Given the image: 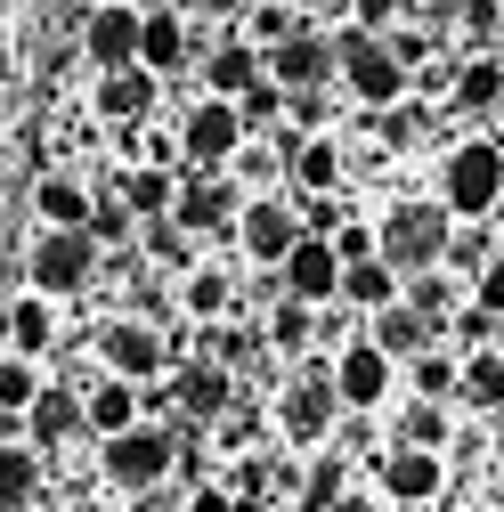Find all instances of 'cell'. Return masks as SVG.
<instances>
[{
    "label": "cell",
    "instance_id": "cell-21",
    "mask_svg": "<svg viewBox=\"0 0 504 512\" xmlns=\"http://www.w3.org/2000/svg\"><path fill=\"white\" fill-rule=\"evenodd\" d=\"M342 179H350V163H342V147L326 139V131H309L301 147H293V196H342Z\"/></svg>",
    "mask_w": 504,
    "mask_h": 512
},
{
    "label": "cell",
    "instance_id": "cell-26",
    "mask_svg": "<svg viewBox=\"0 0 504 512\" xmlns=\"http://www.w3.org/2000/svg\"><path fill=\"white\" fill-rule=\"evenodd\" d=\"M399 293H407V277L383 261V252H366V261H350V269H342V301H350V309H366V317H374V309H391Z\"/></svg>",
    "mask_w": 504,
    "mask_h": 512
},
{
    "label": "cell",
    "instance_id": "cell-43",
    "mask_svg": "<svg viewBox=\"0 0 504 512\" xmlns=\"http://www.w3.org/2000/svg\"><path fill=\"white\" fill-rule=\"evenodd\" d=\"M187 512H244V504H236L228 480H196V488H187Z\"/></svg>",
    "mask_w": 504,
    "mask_h": 512
},
{
    "label": "cell",
    "instance_id": "cell-42",
    "mask_svg": "<svg viewBox=\"0 0 504 512\" xmlns=\"http://www.w3.org/2000/svg\"><path fill=\"white\" fill-rule=\"evenodd\" d=\"M399 17H407V0H350V25H366V33H383Z\"/></svg>",
    "mask_w": 504,
    "mask_h": 512
},
{
    "label": "cell",
    "instance_id": "cell-50",
    "mask_svg": "<svg viewBox=\"0 0 504 512\" xmlns=\"http://www.w3.org/2000/svg\"><path fill=\"white\" fill-rule=\"evenodd\" d=\"M496 261H504V212H496Z\"/></svg>",
    "mask_w": 504,
    "mask_h": 512
},
{
    "label": "cell",
    "instance_id": "cell-3",
    "mask_svg": "<svg viewBox=\"0 0 504 512\" xmlns=\"http://www.w3.org/2000/svg\"><path fill=\"white\" fill-rule=\"evenodd\" d=\"M98 472H106V488H122V496H155V488L179 472V431H171V423H131V431L98 439Z\"/></svg>",
    "mask_w": 504,
    "mask_h": 512
},
{
    "label": "cell",
    "instance_id": "cell-10",
    "mask_svg": "<svg viewBox=\"0 0 504 512\" xmlns=\"http://www.w3.org/2000/svg\"><path fill=\"white\" fill-rule=\"evenodd\" d=\"M236 212H244V187H236L228 171H179L171 220H179L187 236H228V244H236Z\"/></svg>",
    "mask_w": 504,
    "mask_h": 512
},
{
    "label": "cell",
    "instance_id": "cell-22",
    "mask_svg": "<svg viewBox=\"0 0 504 512\" xmlns=\"http://www.w3.org/2000/svg\"><path fill=\"white\" fill-rule=\"evenodd\" d=\"M366 334H374V342H383V350H391L399 366H407L415 350H431V342H439V326H431V317H423V309H415L407 293H399L391 309H374V317H366Z\"/></svg>",
    "mask_w": 504,
    "mask_h": 512
},
{
    "label": "cell",
    "instance_id": "cell-4",
    "mask_svg": "<svg viewBox=\"0 0 504 512\" xmlns=\"http://www.w3.org/2000/svg\"><path fill=\"white\" fill-rule=\"evenodd\" d=\"M448 236H456V212L448 204H399V212L374 220V252H383L399 277L439 269V261H448Z\"/></svg>",
    "mask_w": 504,
    "mask_h": 512
},
{
    "label": "cell",
    "instance_id": "cell-8",
    "mask_svg": "<svg viewBox=\"0 0 504 512\" xmlns=\"http://www.w3.org/2000/svg\"><path fill=\"white\" fill-rule=\"evenodd\" d=\"M269 82H277L285 98H293V90H334V82H342V49H334V33L301 17V25L269 49Z\"/></svg>",
    "mask_w": 504,
    "mask_h": 512
},
{
    "label": "cell",
    "instance_id": "cell-13",
    "mask_svg": "<svg viewBox=\"0 0 504 512\" xmlns=\"http://www.w3.org/2000/svg\"><path fill=\"white\" fill-rule=\"evenodd\" d=\"M139 33H147V9H139V0H114V9H90V17H82V49H90L98 74L139 66Z\"/></svg>",
    "mask_w": 504,
    "mask_h": 512
},
{
    "label": "cell",
    "instance_id": "cell-14",
    "mask_svg": "<svg viewBox=\"0 0 504 512\" xmlns=\"http://www.w3.org/2000/svg\"><path fill=\"white\" fill-rule=\"evenodd\" d=\"M277 285H285L293 301H309V309H326V301H342V252H334V236H301V244L285 252V269H277Z\"/></svg>",
    "mask_w": 504,
    "mask_h": 512
},
{
    "label": "cell",
    "instance_id": "cell-27",
    "mask_svg": "<svg viewBox=\"0 0 504 512\" xmlns=\"http://www.w3.org/2000/svg\"><path fill=\"white\" fill-rule=\"evenodd\" d=\"M90 187L82 179H66V171H49V179H33V212H41V228H90Z\"/></svg>",
    "mask_w": 504,
    "mask_h": 512
},
{
    "label": "cell",
    "instance_id": "cell-49",
    "mask_svg": "<svg viewBox=\"0 0 504 512\" xmlns=\"http://www.w3.org/2000/svg\"><path fill=\"white\" fill-rule=\"evenodd\" d=\"M488 131H496V139H504V106H496V114H488Z\"/></svg>",
    "mask_w": 504,
    "mask_h": 512
},
{
    "label": "cell",
    "instance_id": "cell-39",
    "mask_svg": "<svg viewBox=\"0 0 504 512\" xmlns=\"http://www.w3.org/2000/svg\"><path fill=\"white\" fill-rule=\"evenodd\" d=\"M293 488H301V504H293V512H326V504H334L350 480H342V464H334V456H318V464H309Z\"/></svg>",
    "mask_w": 504,
    "mask_h": 512
},
{
    "label": "cell",
    "instance_id": "cell-40",
    "mask_svg": "<svg viewBox=\"0 0 504 512\" xmlns=\"http://www.w3.org/2000/svg\"><path fill=\"white\" fill-rule=\"evenodd\" d=\"M456 25H464V57H472V49H496V33H504V0H464Z\"/></svg>",
    "mask_w": 504,
    "mask_h": 512
},
{
    "label": "cell",
    "instance_id": "cell-51",
    "mask_svg": "<svg viewBox=\"0 0 504 512\" xmlns=\"http://www.w3.org/2000/svg\"><path fill=\"white\" fill-rule=\"evenodd\" d=\"M33 512H66V504H49V496H41V504H33Z\"/></svg>",
    "mask_w": 504,
    "mask_h": 512
},
{
    "label": "cell",
    "instance_id": "cell-41",
    "mask_svg": "<svg viewBox=\"0 0 504 512\" xmlns=\"http://www.w3.org/2000/svg\"><path fill=\"white\" fill-rule=\"evenodd\" d=\"M383 41H391V57H399L407 74H423V66H431V33H407V25H383Z\"/></svg>",
    "mask_w": 504,
    "mask_h": 512
},
{
    "label": "cell",
    "instance_id": "cell-28",
    "mask_svg": "<svg viewBox=\"0 0 504 512\" xmlns=\"http://www.w3.org/2000/svg\"><path fill=\"white\" fill-rule=\"evenodd\" d=\"M391 447H431V456H448V447H456V399H415L399 415V439Z\"/></svg>",
    "mask_w": 504,
    "mask_h": 512
},
{
    "label": "cell",
    "instance_id": "cell-11",
    "mask_svg": "<svg viewBox=\"0 0 504 512\" xmlns=\"http://www.w3.org/2000/svg\"><path fill=\"white\" fill-rule=\"evenodd\" d=\"M391 382H399V358L374 342V334H350L342 350H334V391H342V407H383L391 399Z\"/></svg>",
    "mask_w": 504,
    "mask_h": 512
},
{
    "label": "cell",
    "instance_id": "cell-29",
    "mask_svg": "<svg viewBox=\"0 0 504 512\" xmlns=\"http://www.w3.org/2000/svg\"><path fill=\"white\" fill-rule=\"evenodd\" d=\"M456 407H472V415H496V407H504V350H496V342H488V350H464Z\"/></svg>",
    "mask_w": 504,
    "mask_h": 512
},
{
    "label": "cell",
    "instance_id": "cell-36",
    "mask_svg": "<svg viewBox=\"0 0 504 512\" xmlns=\"http://www.w3.org/2000/svg\"><path fill=\"white\" fill-rule=\"evenodd\" d=\"M236 114H244V131H252V139H261V131H285V90L261 74V82H252V90L236 98Z\"/></svg>",
    "mask_w": 504,
    "mask_h": 512
},
{
    "label": "cell",
    "instance_id": "cell-33",
    "mask_svg": "<svg viewBox=\"0 0 504 512\" xmlns=\"http://www.w3.org/2000/svg\"><path fill=\"white\" fill-rule=\"evenodd\" d=\"M488 261H496V220H456V236H448V261H439V269L472 285Z\"/></svg>",
    "mask_w": 504,
    "mask_h": 512
},
{
    "label": "cell",
    "instance_id": "cell-37",
    "mask_svg": "<svg viewBox=\"0 0 504 512\" xmlns=\"http://www.w3.org/2000/svg\"><path fill=\"white\" fill-rule=\"evenodd\" d=\"M293 25H301V17H293V0H261V9H244V17H236V33H244V41H261V49H277Z\"/></svg>",
    "mask_w": 504,
    "mask_h": 512
},
{
    "label": "cell",
    "instance_id": "cell-35",
    "mask_svg": "<svg viewBox=\"0 0 504 512\" xmlns=\"http://www.w3.org/2000/svg\"><path fill=\"white\" fill-rule=\"evenodd\" d=\"M41 358H25V350H9V358H0V415H25L33 399H41Z\"/></svg>",
    "mask_w": 504,
    "mask_h": 512
},
{
    "label": "cell",
    "instance_id": "cell-31",
    "mask_svg": "<svg viewBox=\"0 0 504 512\" xmlns=\"http://www.w3.org/2000/svg\"><path fill=\"white\" fill-rule=\"evenodd\" d=\"M309 350H318V309L277 293V309H269V358H309Z\"/></svg>",
    "mask_w": 504,
    "mask_h": 512
},
{
    "label": "cell",
    "instance_id": "cell-48",
    "mask_svg": "<svg viewBox=\"0 0 504 512\" xmlns=\"http://www.w3.org/2000/svg\"><path fill=\"white\" fill-rule=\"evenodd\" d=\"M74 9H82V17H90V9H114V0H74Z\"/></svg>",
    "mask_w": 504,
    "mask_h": 512
},
{
    "label": "cell",
    "instance_id": "cell-19",
    "mask_svg": "<svg viewBox=\"0 0 504 512\" xmlns=\"http://www.w3.org/2000/svg\"><path fill=\"white\" fill-rule=\"evenodd\" d=\"M448 106H456L464 122H488V114L504 106V57H496V49H472L464 66H456V90H448Z\"/></svg>",
    "mask_w": 504,
    "mask_h": 512
},
{
    "label": "cell",
    "instance_id": "cell-9",
    "mask_svg": "<svg viewBox=\"0 0 504 512\" xmlns=\"http://www.w3.org/2000/svg\"><path fill=\"white\" fill-rule=\"evenodd\" d=\"M90 277H98V236L90 228H41L33 236V293L74 301Z\"/></svg>",
    "mask_w": 504,
    "mask_h": 512
},
{
    "label": "cell",
    "instance_id": "cell-32",
    "mask_svg": "<svg viewBox=\"0 0 504 512\" xmlns=\"http://www.w3.org/2000/svg\"><path fill=\"white\" fill-rule=\"evenodd\" d=\"M9 350H25V358H49V350H57V309H49V293H25V301L9 309Z\"/></svg>",
    "mask_w": 504,
    "mask_h": 512
},
{
    "label": "cell",
    "instance_id": "cell-5",
    "mask_svg": "<svg viewBox=\"0 0 504 512\" xmlns=\"http://www.w3.org/2000/svg\"><path fill=\"white\" fill-rule=\"evenodd\" d=\"M301 236H318V228L301 220V196H293V187L244 196V212H236V252H244L252 269H285V252H293Z\"/></svg>",
    "mask_w": 504,
    "mask_h": 512
},
{
    "label": "cell",
    "instance_id": "cell-46",
    "mask_svg": "<svg viewBox=\"0 0 504 512\" xmlns=\"http://www.w3.org/2000/svg\"><path fill=\"white\" fill-rule=\"evenodd\" d=\"M293 17H309V25H326V17H350V0H293Z\"/></svg>",
    "mask_w": 504,
    "mask_h": 512
},
{
    "label": "cell",
    "instance_id": "cell-23",
    "mask_svg": "<svg viewBox=\"0 0 504 512\" xmlns=\"http://www.w3.org/2000/svg\"><path fill=\"white\" fill-rule=\"evenodd\" d=\"M114 196L139 212V228H147V220H171V204H179V171H171V163H131Z\"/></svg>",
    "mask_w": 504,
    "mask_h": 512
},
{
    "label": "cell",
    "instance_id": "cell-38",
    "mask_svg": "<svg viewBox=\"0 0 504 512\" xmlns=\"http://www.w3.org/2000/svg\"><path fill=\"white\" fill-rule=\"evenodd\" d=\"M90 236H98V252L131 244V236H139V212L122 204V196H98V204H90Z\"/></svg>",
    "mask_w": 504,
    "mask_h": 512
},
{
    "label": "cell",
    "instance_id": "cell-17",
    "mask_svg": "<svg viewBox=\"0 0 504 512\" xmlns=\"http://www.w3.org/2000/svg\"><path fill=\"white\" fill-rule=\"evenodd\" d=\"M374 480H383V496H399V504H431L439 488H448V456H431V447H391V456L374 464Z\"/></svg>",
    "mask_w": 504,
    "mask_h": 512
},
{
    "label": "cell",
    "instance_id": "cell-20",
    "mask_svg": "<svg viewBox=\"0 0 504 512\" xmlns=\"http://www.w3.org/2000/svg\"><path fill=\"white\" fill-rule=\"evenodd\" d=\"M25 423H33V447H41V456L90 431V415H82V391H66V382H41V399L25 407Z\"/></svg>",
    "mask_w": 504,
    "mask_h": 512
},
{
    "label": "cell",
    "instance_id": "cell-16",
    "mask_svg": "<svg viewBox=\"0 0 504 512\" xmlns=\"http://www.w3.org/2000/svg\"><path fill=\"white\" fill-rule=\"evenodd\" d=\"M155 98H163V74H147V66H114V74H98V90H90V106H98V122H147L155 114Z\"/></svg>",
    "mask_w": 504,
    "mask_h": 512
},
{
    "label": "cell",
    "instance_id": "cell-12",
    "mask_svg": "<svg viewBox=\"0 0 504 512\" xmlns=\"http://www.w3.org/2000/svg\"><path fill=\"white\" fill-rule=\"evenodd\" d=\"M98 366L131 374V382H155L171 366V350H163V334L147 326V317H114V326H98Z\"/></svg>",
    "mask_w": 504,
    "mask_h": 512
},
{
    "label": "cell",
    "instance_id": "cell-1",
    "mask_svg": "<svg viewBox=\"0 0 504 512\" xmlns=\"http://www.w3.org/2000/svg\"><path fill=\"white\" fill-rule=\"evenodd\" d=\"M439 204H448L456 220H496L504 212V139L480 131L448 147V163H439Z\"/></svg>",
    "mask_w": 504,
    "mask_h": 512
},
{
    "label": "cell",
    "instance_id": "cell-34",
    "mask_svg": "<svg viewBox=\"0 0 504 512\" xmlns=\"http://www.w3.org/2000/svg\"><path fill=\"white\" fill-rule=\"evenodd\" d=\"M228 399H236V374H228L220 358H212V366H187V374H179V407H187V415H220Z\"/></svg>",
    "mask_w": 504,
    "mask_h": 512
},
{
    "label": "cell",
    "instance_id": "cell-18",
    "mask_svg": "<svg viewBox=\"0 0 504 512\" xmlns=\"http://www.w3.org/2000/svg\"><path fill=\"white\" fill-rule=\"evenodd\" d=\"M147 407V382L131 374H98V391H82V415H90V439H114V431H131Z\"/></svg>",
    "mask_w": 504,
    "mask_h": 512
},
{
    "label": "cell",
    "instance_id": "cell-47",
    "mask_svg": "<svg viewBox=\"0 0 504 512\" xmlns=\"http://www.w3.org/2000/svg\"><path fill=\"white\" fill-rule=\"evenodd\" d=\"M326 512H383V504H374V496H366V488H342V496H334V504H326Z\"/></svg>",
    "mask_w": 504,
    "mask_h": 512
},
{
    "label": "cell",
    "instance_id": "cell-30",
    "mask_svg": "<svg viewBox=\"0 0 504 512\" xmlns=\"http://www.w3.org/2000/svg\"><path fill=\"white\" fill-rule=\"evenodd\" d=\"M407 382H415V399H456V382H464V350L439 334L431 350H415V358H407Z\"/></svg>",
    "mask_w": 504,
    "mask_h": 512
},
{
    "label": "cell",
    "instance_id": "cell-44",
    "mask_svg": "<svg viewBox=\"0 0 504 512\" xmlns=\"http://www.w3.org/2000/svg\"><path fill=\"white\" fill-rule=\"evenodd\" d=\"M472 301H480V309L496 317V326H504V261H488V269L472 277Z\"/></svg>",
    "mask_w": 504,
    "mask_h": 512
},
{
    "label": "cell",
    "instance_id": "cell-45",
    "mask_svg": "<svg viewBox=\"0 0 504 512\" xmlns=\"http://www.w3.org/2000/svg\"><path fill=\"white\" fill-rule=\"evenodd\" d=\"M334 252H342V269L366 261V252H374V228H366V220H342V228H334Z\"/></svg>",
    "mask_w": 504,
    "mask_h": 512
},
{
    "label": "cell",
    "instance_id": "cell-15",
    "mask_svg": "<svg viewBox=\"0 0 504 512\" xmlns=\"http://www.w3.org/2000/svg\"><path fill=\"white\" fill-rule=\"evenodd\" d=\"M196 66H204V90H212V98H244L252 82L269 74V49H261V41H244V33L228 25V33L196 57Z\"/></svg>",
    "mask_w": 504,
    "mask_h": 512
},
{
    "label": "cell",
    "instance_id": "cell-2",
    "mask_svg": "<svg viewBox=\"0 0 504 512\" xmlns=\"http://www.w3.org/2000/svg\"><path fill=\"white\" fill-rule=\"evenodd\" d=\"M334 49H342V90H350V106H358V114H391V106H407V98H415V74L391 57V41H383V33L342 25V33H334Z\"/></svg>",
    "mask_w": 504,
    "mask_h": 512
},
{
    "label": "cell",
    "instance_id": "cell-25",
    "mask_svg": "<svg viewBox=\"0 0 504 512\" xmlns=\"http://www.w3.org/2000/svg\"><path fill=\"white\" fill-rule=\"evenodd\" d=\"M33 504H41V447L0 439V512H33Z\"/></svg>",
    "mask_w": 504,
    "mask_h": 512
},
{
    "label": "cell",
    "instance_id": "cell-7",
    "mask_svg": "<svg viewBox=\"0 0 504 512\" xmlns=\"http://www.w3.org/2000/svg\"><path fill=\"white\" fill-rule=\"evenodd\" d=\"M334 415H342V391H334V358L318 366H293V382L277 391V431L293 439V447H318L326 431H334Z\"/></svg>",
    "mask_w": 504,
    "mask_h": 512
},
{
    "label": "cell",
    "instance_id": "cell-6",
    "mask_svg": "<svg viewBox=\"0 0 504 512\" xmlns=\"http://www.w3.org/2000/svg\"><path fill=\"white\" fill-rule=\"evenodd\" d=\"M252 131H244V114H236V98H187V114H179V171H228V155L244 147Z\"/></svg>",
    "mask_w": 504,
    "mask_h": 512
},
{
    "label": "cell",
    "instance_id": "cell-24",
    "mask_svg": "<svg viewBox=\"0 0 504 512\" xmlns=\"http://www.w3.org/2000/svg\"><path fill=\"white\" fill-rule=\"evenodd\" d=\"M179 309L196 317V326H220V317L236 309V277H228L220 261H196V269L179 277Z\"/></svg>",
    "mask_w": 504,
    "mask_h": 512
},
{
    "label": "cell",
    "instance_id": "cell-52",
    "mask_svg": "<svg viewBox=\"0 0 504 512\" xmlns=\"http://www.w3.org/2000/svg\"><path fill=\"white\" fill-rule=\"evenodd\" d=\"M488 423H496V439H504V407H496V415H488Z\"/></svg>",
    "mask_w": 504,
    "mask_h": 512
},
{
    "label": "cell",
    "instance_id": "cell-53",
    "mask_svg": "<svg viewBox=\"0 0 504 512\" xmlns=\"http://www.w3.org/2000/svg\"><path fill=\"white\" fill-rule=\"evenodd\" d=\"M496 57H504V33H496Z\"/></svg>",
    "mask_w": 504,
    "mask_h": 512
}]
</instances>
